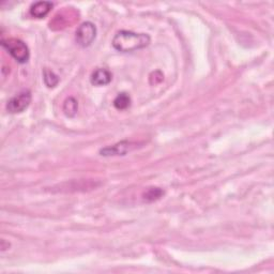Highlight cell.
Segmentation results:
<instances>
[{"label":"cell","instance_id":"1","mask_svg":"<svg viewBox=\"0 0 274 274\" xmlns=\"http://www.w3.org/2000/svg\"><path fill=\"white\" fill-rule=\"evenodd\" d=\"M150 44V37L147 33H135L128 30L117 32L113 40L115 49L121 52H130L147 47Z\"/></svg>","mask_w":274,"mask_h":274},{"label":"cell","instance_id":"2","mask_svg":"<svg viewBox=\"0 0 274 274\" xmlns=\"http://www.w3.org/2000/svg\"><path fill=\"white\" fill-rule=\"evenodd\" d=\"M2 45L5 47L17 63L26 64L29 60V48L26 44L19 39H3Z\"/></svg>","mask_w":274,"mask_h":274},{"label":"cell","instance_id":"3","mask_svg":"<svg viewBox=\"0 0 274 274\" xmlns=\"http://www.w3.org/2000/svg\"><path fill=\"white\" fill-rule=\"evenodd\" d=\"M96 37V28L91 22L83 23L76 30L75 39L79 46L88 47L90 46Z\"/></svg>","mask_w":274,"mask_h":274},{"label":"cell","instance_id":"4","mask_svg":"<svg viewBox=\"0 0 274 274\" xmlns=\"http://www.w3.org/2000/svg\"><path fill=\"white\" fill-rule=\"evenodd\" d=\"M31 102V93L30 91H23L20 94L15 95L7 104V109L11 114L23 113L27 109Z\"/></svg>","mask_w":274,"mask_h":274},{"label":"cell","instance_id":"5","mask_svg":"<svg viewBox=\"0 0 274 274\" xmlns=\"http://www.w3.org/2000/svg\"><path fill=\"white\" fill-rule=\"evenodd\" d=\"M76 17L77 15L74 11L67 10L61 13H58L55 16V19L52 20V22H50L49 26L52 29H63L67 27V26L73 24L74 21L76 20Z\"/></svg>","mask_w":274,"mask_h":274},{"label":"cell","instance_id":"6","mask_svg":"<svg viewBox=\"0 0 274 274\" xmlns=\"http://www.w3.org/2000/svg\"><path fill=\"white\" fill-rule=\"evenodd\" d=\"M132 143L128 140H122L120 143L113 145L111 147H106L101 149V155L104 156H111V155H125L128 151H130L132 148Z\"/></svg>","mask_w":274,"mask_h":274},{"label":"cell","instance_id":"7","mask_svg":"<svg viewBox=\"0 0 274 274\" xmlns=\"http://www.w3.org/2000/svg\"><path fill=\"white\" fill-rule=\"evenodd\" d=\"M113 75L108 70L106 69H96L91 74L90 82L94 86H106L112 82Z\"/></svg>","mask_w":274,"mask_h":274},{"label":"cell","instance_id":"8","mask_svg":"<svg viewBox=\"0 0 274 274\" xmlns=\"http://www.w3.org/2000/svg\"><path fill=\"white\" fill-rule=\"evenodd\" d=\"M54 7L50 2H38L30 7V14L35 19H43L45 17Z\"/></svg>","mask_w":274,"mask_h":274},{"label":"cell","instance_id":"9","mask_svg":"<svg viewBox=\"0 0 274 274\" xmlns=\"http://www.w3.org/2000/svg\"><path fill=\"white\" fill-rule=\"evenodd\" d=\"M114 106L119 111H125L129 108L131 106V96L126 92L119 93L116 96V99L114 100Z\"/></svg>","mask_w":274,"mask_h":274},{"label":"cell","instance_id":"10","mask_svg":"<svg viewBox=\"0 0 274 274\" xmlns=\"http://www.w3.org/2000/svg\"><path fill=\"white\" fill-rule=\"evenodd\" d=\"M78 109V103L74 98H68L64 103V113L67 117H74Z\"/></svg>","mask_w":274,"mask_h":274},{"label":"cell","instance_id":"11","mask_svg":"<svg viewBox=\"0 0 274 274\" xmlns=\"http://www.w3.org/2000/svg\"><path fill=\"white\" fill-rule=\"evenodd\" d=\"M43 79L44 83L48 87V88H54L58 85L59 83V76L56 75L52 71L48 70V69H44L43 71Z\"/></svg>","mask_w":274,"mask_h":274},{"label":"cell","instance_id":"12","mask_svg":"<svg viewBox=\"0 0 274 274\" xmlns=\"http://www.w3.org/2000/svg\"><path fill=\"white\" fill-rule=\"evenodd\" d=\"M164 195V191L160 188H150L144 194V200L147 202H151L160 199Z\"/></svg>","mask_w":274,"mask_h":274}]
</instances>
